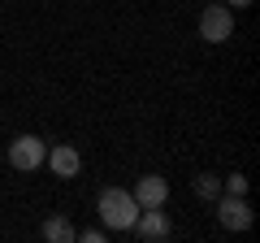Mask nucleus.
<instances>
[{
  "label": "nucleus",
  "instance_id": "9",
  "mask_svg": "<svg viewBox=\"0 0 260 243\" xmlns=\"http://www.w3.org/2000/svg\"><path fill=\"white\" fill-rule=\"evenodd\" d=\"M195 196H204V200H217V196H221V183H217L213 174H200V178H195Z\"/></svg>",
  "mask_w": 260,
  "mask_h": 243
},
{
  "label": "nucleus",
  "instance_id": "5",
  "mask_svg": "<svg viewBox=\"0 0 260 243\" xmlns=\"http://www.w3.org/2000/svg\"><path fill=\"white\" fill-rule=\"evenodd\" d=\"M130 230L139 234V239H165L169 234V217L160 213V208H139V217H135V226H130Z\"/></svg>",
  "mask_w": 260,
  "mask_h": 243
},
{
  "label": "nucleus",
  "instance_id": "2",
  "mask_svg": "<svg viewBox=\"0 0 260 243\" xmlns=\"http://www.w3.org/2000/svg\"><path fill=\"white\" fill-rule=\"evenodd\" d=\"M230 35H234L230 5H208V9L200 13V39H208V44H225Z\"/></svg>",
  "mask_w": 260,
  "mask_h": 243
},
{
  "label": "nucleus",
  "instance_id": "4",
  "mask_svg": "<svg viewBox=\"0 0 260 243\" xmlns=\"http://www.w3.org/2000/svg\"><path fill=\"white\" fill-rule=\"evenodd\" d=\"M217 217H221L225 230H247V226H251V208L243 204V196H225V200H217Z\"/></svg>",
  "mask_w": 260,
  "mask_h": 243
},
{
  "label": "nucleus",
  "instance_id": "11",
  "mask_svg": "<svg viewBox=\"0 0 260 243\" xmlns=\"http://www.w3.org/2000/svg\"><path fill=\"white\" fill-rule=\"evenodd\" d=\"M225 5H234V9H247V5H251V0H225Z\"/></svg>",
  "mask_w": 260,
  "mask_h": 243
},
{
  "label": "nucleus",
  "instance_id": "3",
  "mask_svg": "<svg viewBox=\"0 0 260 243\" xmlns=\"http://www.w3.org/2000/svg\"><path fill=\"white\" fill-rule=\"evenodd\" d=\"M44 157H48V148H44V139H35V135H18V139L9 143V161H13V169H39L44 165Z\"/></svg>",
  "mask_w": 260,
  "mask_h": 243
},
{
  "label": "nucleus",
  "instance_id": "6",
  "mask_svg": "<svg viewBox=\"0 0 260 243\" xmlns=\"http://www.w3.org/2000/svg\"><path fill=\"white\" fill-rule=\"evenodd\" d=\"M135 200H139V208H165V200H169V183H165V178H156V174L139 178Z\"/></svg>",
  "mask_w": 260,
  "mask_h": 243
},
{
  "label": "nucleus",
  "instance_id": "8",
  "mask_svg": "<svg viewBox=\"0 0 260 243\" xmlns=\"http://www.w3.org/2000/svg\"><path fill=\"white\" fill-rule=\"evenodd\" d=\"M44 239H52V243H70V239H74V226L65 222V217H48V222H44Z\"/></svg>",
  "mask_w": 260,
  "mask_h": 243
},
{
  "label": "nucleus",
  "instance_id": "7",
  "mask_svg": "<svg viewBox=\"0 0 260 243\" xmlns=\"http://www.w3.org/2000/svg\"><path fill=\"white\" fill-rule=\"evenodd\" d=\"M44 161L56 169V178H74V174H78V165H83V157H78L74 148H65V143H61V148H52Z\"/></svg>",
  "mask_w": 260,
  "mask_h": 243
},
{
  "label": "nucleus",
  "instance_id": "10",
  "mask_svg": "<svg viewBox=\"0 0 260 243\" xmlns=\"http://www.w3.org/2000/svg\"><path fill=\"white\" fill-rule=\"evenodd\" d=\"M225 191H230V196H243V191H247V178H243V174H230V178H225Z\"/></svg>",
  "mask_w": 260,
  "mask_h": 243
},
{
  "label": "nucleus",
  "instance_id": "1",
  "mask_svg": "<svg viewBox=\"0 0 260 243\" xmlns=\"http://www.w3.org/2000/svg\"><path fill=\"white\" fill-rule=\"evenodd\" d=\"M100 217L109 230H130L135 226V217H139V200L130 196L126 187H109L100 196Z\"/></svg>",
  "mask_w": 260,
  "mask_h": 243
}]
</instances>
